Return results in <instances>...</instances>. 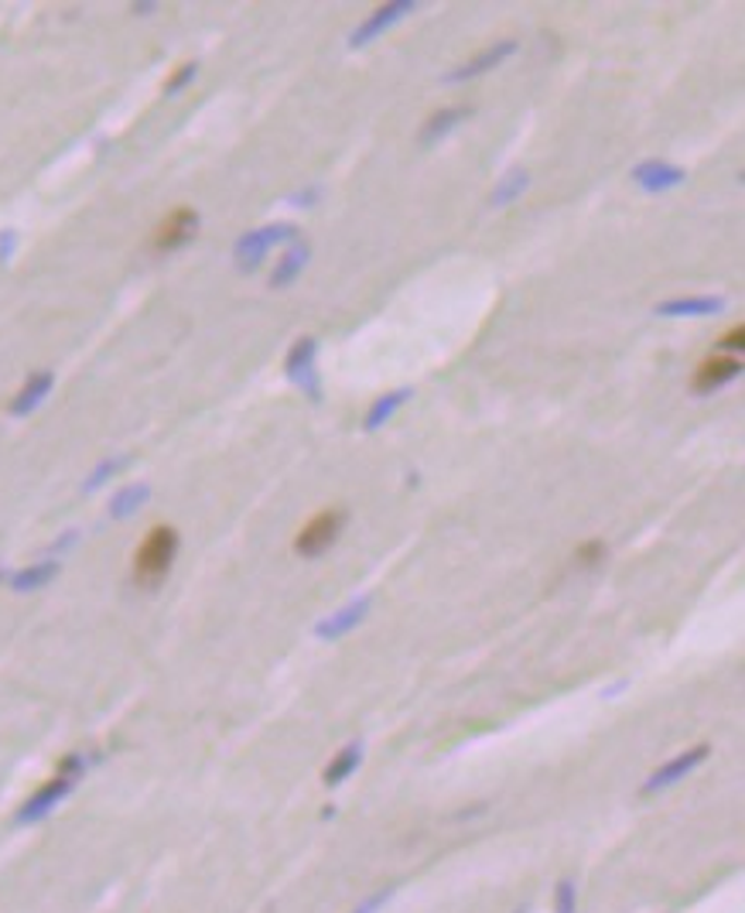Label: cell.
<instances>
[{
	"mask_svg": "<svg viewBox=\"0 0 745 913\" xmlns=\"http://www.w3.org/2000/svg\"><path fill=\"white\" fill-rule=\"evenodd\" d=\"M725 309L722 295H698V298H674V301H660L657 315H671V319H687V315H714Z\"/></svg>",
	"mask_w": 745,
	"mask_h": 913,
	"instance_id": "cell-15",
	"label": "cell"
},
{
	"mask_svg": "<svg viewBox=\"0 0 745 913\" xmlns=\"http://www.w3.org/2000/svg\"><path fill=\"white\" fill-rule=\"evenodd\" d=\"M59 562L56 557H41V562H35V565H28V568H21V572H14L8 581H11V589L14 592H35V589H45L51 578L59 575Z\"/></svg>",
	"mask_w": 745,
	"mask_h": 913,
	"instance_id": "cell-18",
	"label": "cell"
},
{
	"mask_svg": "<svg viewBox=\"0 0 745 913\" xmlns=\"http://www.w3.org/2000/svg\"><path fill=\"white\" fill-rule=\"evenodd\" d=\"M178 548H182V538H178V530L171 524H158L147 530V538L134 551V581L141 589L161 586L168 572L175 568Z\"/></svg>",
	"mask_w": 745,
	"mask_h": 913,
	"instance_id": "cell-2",
	"label": "cell"
},
{
	"mask_svg": "<svg viewBox=\"0 0 745 913\" xmlns=\"http://www.w3.org/2000/svg\"><path fill=\"white\" fill-rule=\"evenodd\" d=\"M517 48H520V45L513 41V38L496 41V45L485 48V52H479L476 59H469V62H461L458 69L445 72V83H469V80H476V75L493 72V69H496V65H503L509 56H517Z\"/></svg>",
	"mask_w": 745,
	"mask_h": 913,
	"instance_id": "cell-9",
	"label": "cell"
},
{
	"mask_svg": "<svg viewBox=\"0 0 745 913\" xmlns=\"http://www.w3.org/2000/svg\"><path fill=\"white\" fill-rule=\"evenodd\" d=\"M380 903H383V893H380V897H373V900H370L367 906H359V910H352V913H373V910H376Z\"/></svg>",
	"mask_w": 745,
	"mask_h": 913,
	"instance_id": "cell-29",
	"label": "cell"
},
{
	"mask_svg": "<svg viewBox=\"0 0 745 913\" xmlns=\"http://www.w3.org/2000/svg\"><path fill=\"white\" fill-rule=\"evenodd\" d=\"M127 462H131V459H107V462H103V466H96V469L89 472V479H86V483H83V490H86V493L99 490V486L107 483V479H110L113 472H120V469H123Z\"/></svg>",
	"mask_w": 745,
	"mask_h": 913,
	"instance_id": "cell-24",
	"label": "cell"
},
{
	"mask_svg": "<svg viewBox=\"0 0 745 913\" xmlns=\"http://www.w3.org/2000/svg\"><path fill=\"white\" fill-rule=\"evenodd\" d=\"M359 764H363V743L352 740V743H346L336 756L328 759V767H325V773H322L325 788H339L343 780H349V777L359 770Z\"/></svg>",
	"mask_w": 745,
	"mask_h": 913,
	"instance_id": "cell-17",
	"label": "cell"
},
{
	"mask_svg": "<svg viewBox=\"0 0 745 913\" xmlns=\"http://www.w3.org/2000/svg\"><path fill=\"white\" fill-rule=\"evenodd\" d=\"M410 394H414L410 387H400V391H390V394H380V397L370 404L367 418H363V431H376V428L387 424V421L404 408V404L410 400Z\"/></svg>",
	"mask_w": 745,
	"mask_h": 913,
	"instance_id": "cell-19",
	"label": "cell"
},
{
	"mask_svg": "<svg viewBox=\"0 0 745 913\" xmlns=\"http://www.w3.org/2000/svg\"><path fill=\"white\" fill-rule=\"evenodd\" d=\"M527 185H530V175L524 168H509L503 179L496 182V189L490 195V206H509L513 199L527 192Z\"/></svg>",
	"mask_w": 745,
	"mask_h": 913,
	"instance_id": "cell-21",
	"label": "cell"
},
{
	"mask_svg": "<svg viewBox=\"0 0 745 913\" xmlns=\"http://www.w3.org/2000/svg\"><path fill=\"white\" fill-rule=\"evenodd\" d=\"M151 496V486L147 483H131V486H123L113 500H110V517L113 520H127V517H134L141 506L147 503Z\"/></svg>",
	"mask_w": 745,
	"mask_h": 913,
	"instance_id": "cell-20",
	"label": "cell"
},
{
	"mask_svg": "<svg viewBox=\"0 0 745 913\" xmlns=\"http://www.w3.org/2000/svg\"><path fill=\"white\" fill-rule=\"evenodd\" d=\"M513 913H527V910H524V906H520V910H513Z\"/></svg>",
	"mask_w": 745,
	"mask_h": 913,
	"instance_id": "cell-30",
	"label": "cell"
},
{
	"mask_svg": "<svg viewBox=\"0 0 745 913\" xmlns=\"http://www.w3.org/2000/svg\"><path fill=\"white\" fill-rule=\"evenodd\" d=\"M199 233V213L189 206H178L175 213H168L158 226H154V237L151 247L158 253H175L182 250L185 243H192Z\"/></svg>",
	"mask_w": 745,
	"mask_h": 913,
	"instance_id": "cell-7",
	"label": "cell"
},
{
	"mask_svg": "<svg viewBox=\"0 0 745 913\" xmlns=\"http://www.w3.org/2000/svg\"><path fill=\"white\" fill-rule=\"evenodd\" d=\"M83 773H86L83 753H69V756L62 759V764L56 767V773H51V777L41 783V788L17 807L14 821H17V825H38V821H45V818L51 815V810H56V807L72 794V788L83 780Z\"/></svg>",
	"mask_w": 745,
	"mask_h": 913,
	"instance_id": "cell-1",
	"label": "cell"
},
{
	"mask_svg": "<svg viewBox=\"0 0 745 913\" xmlns=\"http://www.w3.org/2000/svg\"><path fill=\"white\" fill-rule=\"evenodd\" d=\"M414 11H418V0H390V4L376 8V11L349 35V48H363V45L376 41L383 32H390L397 21H404L407 14H414Z\"/></svg>",
	"mask_w": 745,
	"mask_h": 913,
	"instance_id": "cell-8",
	"label": "cell"
},
{
	"mask_svg": "<svg viewBox=\"0 0 745 913\" xmlns=\"http://www.w3.org/2000/svg\"><path fill=\"white\" fill-rule=\"evenodd\" d=\"M684 179H687V171H684L681 165L660 161V158L644 161V165H636V168H633V182H636L639 189H644V192H650V195L671 192V189L684 185Z\"/></svg>",
	"mask_w": 745,
	"mask_h": 913,
	"instance_id": "cell-11",
	"label": "cell"
},
{
	"mask_svg": "<svg viewBox=\"0 0 745 913\" xmlns=\"http://www.w3.org/2000/svg\"><path fill=\"white\" fill-rule=\"evenodd\" d=\"M466 117H472V107H445V110H434V113L421 123L418 141H421L424 147L438 144V141H445Z\"/></svg>",
	"mask_w": 745,
	"mask_h": 913,
	"instance_id": "cell-14",
	"label": "cell"
},
{
	"mask_svg": "<svg viewBox=\"0 0 745 913\" xmlns=\"http://www.w3.org/2000/svg\"><path fill=\"white\" fill-rule=\"evenodd\" d=\"M195 72H199V62H182V65H178V69L168 75V80H165V93H168V96L182 93V89L195 80Z\"/></svg>",
	"mask_w": 745,
	"mask_h": 913,
	"instance_id": "cell-23",
	"label": "cell"
},
{
	"mask_svg": "<svg viewBox=\"0 0 745 913\" xmlns=\"http://www.w3.org/2000/svg\"><path fill=\"white\" fill-rule=\"evenodd\" d=\"M742 349H745V328L732 325L729 333L718 339V352H725V357H729V352H735V357H742Z\"/></svg>",
	"mask_w": 745,
	"mask_h": 913,
	"instance_id": "cell-26",
	"label": "cell"
},
{
	"mask_svg": "<svg viewBox=\"0 0 745 913\" xmlns=\"http://www.w3.org/2000/svg\"><path fill=\"white\" fill-rule=\"evenodd\" d=\"M343 527H346V510H322V514H315L312 520H308V524L298 530L295 551H298L301 557H319V554H325L332 544L339 541Z\"/></svg>",
	"mask_w": 745,
	"mask_h": 913,
	"instance_id": "cell-5",
	"label": "cell"
},
{
	"mask_svg": "<svg viewBox=\"0 0 745 913\" xmlns=\"http://www.w3.org/2000/svg\"><path fill=\"white\" fill-rule=\"evenodd\" d=\"M575 557H578V565H581V568H596V565H602V557H605V541H585V544L575 551Z\"/></svg>",
	"mask_w": 745,
	"mask_h": 913,
	"instance_id": "cell-25",
	"label": "cell"
},
{
	"mask_svg": "<svg viewBox=\"0 0 745 913\" xmlns=\"http://www.w3.org/2000/svg\"><path fill=\"white\" fill-rule=\"evenodd\" d=\"M554 910L557 913H575L578 910V886H575V879H561L554 886Z\"/></svg>",
	"mask_w": 745,
	"mask_h": 913,
	"instance_id": "cell-22",
	"label": "cell"
},
{
	"mask_svg": "<svg viewBox=\"0 0 745 913\" xmlns=\"http://www.w3.org/2000/svg\"><path fill=\"white\" fill-rule=\"evenodd\" d=\"M738 373H742V357H725V352H714V357H708L695 370V376H690V391H698V394L718 391V387L732 384Z\"/></svg>",
	"mask_w": 745,
	"mask_h": 913,
	"instance_id": "cell-10",
	"label": "cell"
},
{
	"mask_svg": "<svg viewBox=\"0 0 745 913\" xmlns=\"http://www.w3.org/2000/svg\"><path fill=\"white\" fill-rule=\"evenodd\" d=\"M51 387H56V373H51V370L32 373V376L21 384V391L11 397L8 415H11V418H28L32 411H38V404L51 394Z\"/></svg>",
	"mask_w": 745,
	"mask_h": 913,
	"instance_id": "cell-13",
	"label": "cell"
},
{
	"mask_svg": "<svg viewBox=\"0 0 745 913\" xmlns=\"http://www.w3.org/2000/svg\"><path fill=\"white\" fill-rule=\"evenodd\" d=\"M308 261H312V247H308L304 240H291V247L285 250V257H280L277 267L271 271V288H288L295 277L308 267Z\"/></svg>",
	"mask_w": 745,
	"mask_h": 913,
	"instance_id": "cell-16",
	"label": "cell"
},
{
	"mask_svg": "<svg viewBox=\"0 0 745 913\" xmlns=\"http://www.w3.org/2000/svg\"><path fill=\"white\" fill-rule=\"evenodd\" d=\"M288 240H298V230L291 223H271V226H261V230H250L233 247V264L243 274H250V271L261 267V261L277 243H288Z\"/></svg>",
	"mask_w": 745,
	"mask_h": 913,
	"instance_id": "cell-3",
	"label": "cell"
},
{
	"mask_svg": "<svg viewBox=\"0 0 745 913\" xmlns=\"http://www.w3.org/2000/svg\"><path fill=\"white\" fill-rule=\"evenodd\" d=\"M315 357H319V339L315 336H301L285 357V376L295 387H301L308 397H322V384H319V370H315Z\"/></svg>",
	"mask_w": 745,
	"mask_h": 913,
	"instance_id": "cell-6",
	"label": "cell"
},
{
	"mask_svg": "<svg viewBox=\"0 0 745 913\" xmlns=\"http://www.w3.org/2000/svg\"><path fill=\"white\" fill-rule=\"evenodd\" d=\"M708 756H711V746H708V743H698V746H690V749L677 753L674 759H666L663 767H657L644 783H639V797H653V794H660V791H666V788H674V783H681L684 777L695 773Z\"/></svg>",
	"mask_w": 745,
	"mask_h": 913,
	"instance_id": "cell-4",
	"label": "cell"
},
{
	"mask_svg": "<svg viewBox=\"0 0 745 913\" xmlns=\"http://www.w3.org/2000/svg\"><path fill=\"white\" fill-rule=\"evenodd\" d=\"M367 613H370V596H359V599H352L349 605L336 609L332 616H325V620L315 626V637H319V640H343L346 633H352L359 623L367 620Z\"/></svg>",
	"mask_w": 745,
	"mask_h": 913,
	"instance_id": "cell-12",
	"label": "cell"
},
{
	"mask_svg": "<svg viewBox=\"0 0 745 913\" xmlns=\"http://www.w3.org/2000/svg\"><path fill=\"white\" fill-rule=\"evenodd\" d=\"M315 199H319V189H304V192H301V195H295L291 202H295V206H312Z\"/></svg>",
	"mask_w": 745,
	"mask_h": 913,
	"instance_id": "cell-28",
	"label": "cell"
},
{
	"mask_svg": "<svg viewBox=\"0 0 745 913\" xmlns=\"http://www.w3.org/2000/svg\"><path fill=\"white\" fill-rule=\"evenodd\" d=\"M14 243H17L14 230H0V264H8V261H11Z\"/></svg>",
	"mask_w": 745,
	"mask_h": 913,
	"instance_id": "cell-27",
	"label": "cell"
}]
</instances>
